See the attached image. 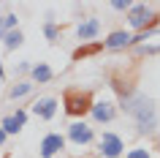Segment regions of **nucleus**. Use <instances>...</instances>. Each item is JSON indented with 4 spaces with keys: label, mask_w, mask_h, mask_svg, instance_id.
<instances>
[{
    "label": "nucleus",
    "mask_w": 160,
    "mask_h": 158,
    "mask_svg": "<svg viewBox=\"0 0 160 158\" xmlns=\"http://www.w3.org/2000/svg\"><path fill=\"white\" fill-rule=\"evenodd\" d=\"M125 109L130 115L136 117V123L141 131H152L155 123H158V115H155V106H152V101L147 95H133V98H128Z\"/></svg>",
    "instance_id": "1"
},
{
    "label": "nucleus",
    "mask_w": 160,
    "mask_h": 158,
    "mask_svg": "<svg viewBox=\"0 0 160 158\" xmlns=\"http://www.w3.org/2000/svg\"><path fill=\"white\" fill-rule=\"evenodd\" d=\"M92 109V101H90V93H82V90H68L65 93V112L73 117H82Z\"/></svg>",
    "instance_id": "2"
},
{
    "label": "nucleus",
    "mask_w": 160,
    "mask_h": 158,
    "mask_svg": "<svg viewBox=\"0 0 160 158\" xmlns=\"http://www.w3.org/2000/svg\"><path fill=\"white\" fill-rule=\"evenodd\" d=\"M128 19H130V27H136V30H147V27H155V25H158V17H152L149 8H147L144 3H138V6H130V14H128Z\"/></svg>",
    "instance_id": "3"
},
{
    "label": "nucleus",
    "mask_w": 160,
    "mask_h": 158,
    "mask_svg": "<svg viewBox=\"0 0 160 158\" xmlns=\"http://www.w3.org/2000/svg\"><path fill=\"white\" fill-rule=\"evenodd\" d=\"M62 147H65V139H62L60 133H46V136H43V142H41V158L57 155Z\"/></svg>",
    "instance_id": "4"
},
{
    "label": "nucleus",
    "mask_w": 160,
    "mask_h": 158,
    "mask_svg": "<svg viewBox=\"0 0 160 158\" xmlns=\"http://www.w3.org/2000/svg\"><path fill=\"white\" fill-rule=\"evenodd\" d=\"M101 153L106 158H117L119 153H122V139H119L117 133H106L101 142Z\"/></svg>",
    "instance_id": "5"
},
{
    "label": "nucleus",
    "mask_w": 160,
    "mask_h": 158,
    "mask_svg": "<svg viewBox=\"0 0 160 158\" xmlns=\"http://www.w3.org/2000/svg\"><path fill=\"white\" fill-rule=\"evenodd\" d=\"M68 136H71L76 144H87V142H92V128H87L84 123H73L68 128Z\"/></svg>",
    "instance_id": "6"
},
{
    "label": "nucleus",
    "mask_w": 160,
    "mask_h": 158,
    "mask_svg": "<svg viewBox=\"0 0 160 158\" xmlns=\"http://www.w3.org/2000/svg\"><path fill=\"white\" fill-rule=\"evenodd\" d=\"M25 120H27V115L22 112V109H19L17 115H8V117H6L0 128L6 131V136H8V133H19V131H22V125H25Z\"/></svg>",
    "instance_id": "7"
},
{
    "label": "nucleus",
    "mask_w": 160,
    "mask_h": 158,
    "mask_svg": "<svg viewBox=\"0 0 160 158\" xmlns=\"http://www.w3.org/2000/svg\"><path fill=\"white\" fill-rule=\"evenodd\" d=\"M128 44H133V35L125 33V30H117V33H111L109 38H106V49H125Z\"/></svg>",
    "instance_id": "8"
},
{
    "label": "nucleus",
    "mask_w": 160,
    "mask_h": 158,
    "mask_svg": "<svg viewBox=\"0 0 160 158\" xmlns=\"http://www.w3.org/2000/svg\"><path fill=\"white\" fill-rule=\"evenodd\" d=\"M92 117L98 120V123H109V120H114V104H109V101H101V104H92Z\"/></svg>",
    "instance_id": "9"
},
{
    "label": "nucleus",
    "mask_w": 160,
    "mask_h": 158,
    "mask_svg": "<svg viewBox=\"0 0 160 158\" xmlns=\"http://www.w3.org/2000/svg\"><path fill=\"white\" fill-rule=\"evenodd\" d=\"M33 112H35L38 117H43V120H52L54 112H57V98H41V101L33 106Z\"/></svg>",
    "instance_id": "10"
},
{
    "label": "nucleus",
    "mask_w": 160,
    "mask_h": 158,
    "mask_svg": "<svg viewBox=\"0 0 160 158\" xmlns=\"http://www.w3.org/2000/svg\"><path fill=\"white\" fill-rule=\"evenodd\" d=\"M98 30H101V22H98V19H87V22H82V25H79V30H76V33H79V38H82V41H90V38H95V35H98Z\"/></svg>",
    "instance_id": "11"
},
{
    "label": "nucleus",
    "mask_w": 160,
    "mask_h": 158,
    "mask_svg": "<svg viewBox=\"0 0 160 158\" xmlns=\"http://www.w3.org/2000/svg\"><path fill=\"white\" fill-rule=\"evenodd\" d=\"M103 44L95 41V44H87V46H79V49L73 52V60H82V57H90V55H95V52H101Z\"/></svg>",
    "instance_id": "12"
},
{
    "label": "nucleus",
    "mask_w": 160,
    "mask_h": 158,
    "mask_svg": "<svg viewBox=\"0 0 160 158\" xmlns=\"http://www.w3.org/2000/svg\"><path fill=\"white\" fill-rule=\"evenodd\" d=\"M52 76H54V74H52V68L46 66V63H38V66H33V79H35V82H49Z\"/></svg>",
    "instance_id": "13"
},
{
    "label": "nucleus",
    "mask_w": 160,
    "mask_h": 158,
    "mask_svg": "<svg viewBox=\"0 0 160 158\" xmlns=\"http://www.w3.org/2000/svg\"><path fill=\"white\" fill-rule=\"evenodd\" d=\"M3 41H6V49H17L19 44L25 41V35L19 33V30H8V33L3 35Z\"/></svg>",
    "instance_id": "14"
},
{
    "label": "nucleus",
    "mask_w": 160,
    "mask_h": 158,
    "mask_svg": "<svg viewBox=\"0 0 160 158\" xmlns=\"http://www.w3.org/2000/svg\"><path fill=\"white\" fill-rule=\"evenodd\" d=\"M17 27V14H6V17H0V38L8 33V30H14Z\"/></svg>",
    "instance_id": "15"
},
{
    "label": "nucleus",
    "mask_w": 160,
    "mask_h": 158,
    "mask_svg": "<svg viewBox=\"0 0 160 158\" xmlns=\"http://www.w3.org/2000/svg\"><path fill=\"white\" fill-rule=\"evenodd\" d=\"M33 90V84H27V82H19L14 90H11V98H25L27 93Z\"/></svg>",
    "instance_id": "16"
},
{
    "label": "nucleus",
    "mask_w": 160,
    "mask_h": 158,
    "mask_svg": "<svg viewBox=\"0 0 160 158\" xmlns=\"http://www.w3.org/2000/svg\"><path fill=\"white\" fill-rule=\"evenodd\" d=\"M43 35H46L49 41H54V38H57V25H52V22H49V25L43 27Z\"/></svg>",
    "instance_id": "17"
},
{
    "label": "nucleus",
    "mask_w": 160,
    "mask_h": 158,
    "mask_svg": "<svg viewBox=\"0 0 160 158\" xmlns=\"http://www.w3.org/2000/svg\"><path fill=\"white\" fill-rule=\"evenodd\" d=\"M128 158H152V155L147 153V150H141V147H138V150H130V153H128Z\"/></svg>",
    "instance_id": "18"
},
{
    "label": "nucleus",
    "mask_w": 160,
    "mask_h": 158,
    "mask_svg": "<svg viewBox=\"0 0 160 158\" xmlns=\"http://www.w3.org/2000/svg\"><path fill=\"white\" fill-rule=\"evenodd\" d=\"M111 8H117V11H130V3H128V0H117V3H111Z\"/></svg>",
    "instance_id": "19"
},
{
    "label": "nucleus",
    "mask_w": 160,
    "mask_h": 158,
    "mask_svg": "<svg viewBox=\"0 0 160 158\" xmlns=\"http://www.w3.org/2000/svg\"><path fill=\"white\" fill-rule=\"evenodd\" d=\"M144 55H158V52H160V46H144Z\"/></svg>",
    "instance_id": "20"
},
{
    "label": "nucleus",
    "mask_w": 160,
    "mask_h": 158,
    "mask_svg": "<svg viewBox=\"0 0 160 158\" xmlns=\"http://www.w3.org/2000/svg\"><path fill=\"white\" fill-rule=\"evenodd\" d=\"M3 142H6V131H3V128H0V144H3Z\"/></svg>",
    "instance_id": "21"
},
{
    "label": "nucleus",
    "mask_w": 160,
    "mask_h": 158,
    "mask_svg": "<svg viewBox=\"0 0 160 158\" xmlns=\"http://www.w3.org/2000/svg\"><path fill=\"white\" fill-rule=\"evenodd\" d=\"M0 79H3V63H0Z\"/></svg>",
    "instance_id": "22"
},
{
    "label": "nucleus",
    "mask_w": 160,
    "mask_h": 158,
    "mask_svg": "<svg viewBox=\"0 0 160 158\" xmlns=\"http://www.w3.org/2000/svg\"><path fill=\"white\" fill-rule=\"evenodd\" d=\"M0 82H3V79H0Z\"/></svg>",
    "instance_id": "23"
}]
</instances>
